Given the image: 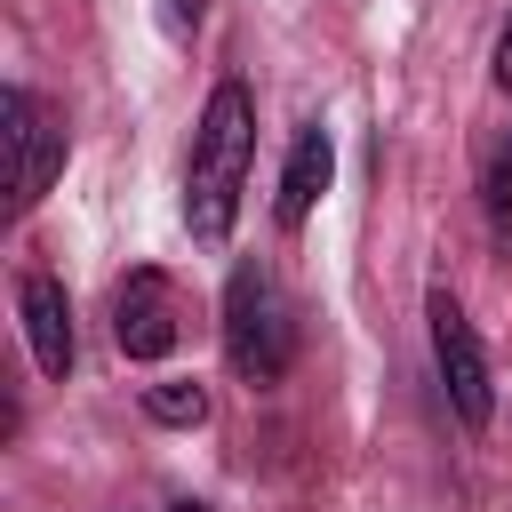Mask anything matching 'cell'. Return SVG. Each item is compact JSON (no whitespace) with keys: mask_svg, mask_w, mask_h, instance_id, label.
<instances>
[{"mask_svg":"<svg viewBox=\"0 0 512 512\" xmlns=\"http://www.w3.org/2000/svg\"><path fill=\"white\" fill-rule=\"evenodd\" d=\"M248 160H256V96L240 80H216L200 104V128H192V168H184V232L200 248H224Z\"/></svg>","mask_w":512,"mask_h":512,"instance_id":"cell-1","label":"cell"},{"mask_svg":"<svg viewBox=\"0 0 512 512\" xmlns=\"http://www.w3.org/2000/svg\"><path fill=\"white\" fill-rule=\"evenodd\" d=\"M224 352L248 384H280L288 376V352H296V328H288V304H280V280L264 264H240L224 280Z\"/></svg>","mask_w":512,"mask_h":512,"instance_id":"cell-2","label":"cell"},{"mask_svg":"<svg viewBox=\"0 0 512 512\" xmlns=\"http://www.w3.org/2000/svg\"><path fill=\"white\" fill-rule=\"evenodd\" d=\"M0 152H8V208L24 216L48 192V176L64 168V120L32 88H8L0 96Z\"/></svg>","mask_w":512,"mask_h":512,"instance_id":"cell-3","label":"cell"},{"mask_svg":"<svg viewBox=\"0 0 512 512\" xmlns=\"http://www.w3.org/2000/svg\"><path fill=\"white\" fill-rule=\"evenodd\" d=\"M424 320H432V368H440V392H448V408H456V416L480 432V424H488V408H496V384H488L480 328L464 320V304H456L448 288H432Z\"/></svg>","mask_w":512,"mask_h":512,"instance_id":"cell-4","label":"cell"},{"mask_svg":"<svg viewBox=\"0 0 512 512\" xmlns=\"http://www.w3.org/2000/svg\"><path fill=\"white\" fill-rule=\"evenodd\" d=\"M176 288L160 280V272H128L120 280V296H112V344L128 352V360H168L176 352Z\"/></svg>","mask_w":512,"mask_h":512,"instance_id":"cell-5","label":"cell"},{"mask_svg":"<svg viewBox=\"0 0 512 512\" xmlns=\"http://www.w3.org/2000/svg\"><path fill=\"white\" fill-rule=\"evenodd\" d=\"M16 312H24V344L40 360V376H72V296L56 272H24L16 280Z\"/></svg>","mask_w":512,"mask_h":512,"instance_id":"cell-6","label":"cell"},{"mask_svg":"<svg viewBox=\"0 0 512 512\" xmlns=\"http://www.w3.org/2000/svg\"><path fill=\"white\" fill-rule=\"evenodd\" d=\"M328 176H336V144H328V128L312 120V128L288 144V168H280V192H272V224H280V232H304V216L320 208Z\"/></svg>","mask_w":512,"mask_h":512,"instance_id":"cell-7","label":"cell"},{"mask_svg":"<svg viewBox=\"0 0 512 512\" xmlns=\"http://www.w3.org/2000/svg\"><path fill=\"white\" fill-rule=\"evenodd\" d=\"M144 416L168 424V432H192V424H208V384H192V376H160V384H144Z\"/></svg>","mask_w":512,"mask_h":512,"instance_id":"cell-8","label":"cell"},{"mask_svg":"<svg viewBox=\"0 0 512 512\" xmlns=\"http://www.w3.org/2000/svg\"><path fill=\"white\" fill-rule=\"evenodd\" d=\"M200 16H208V0H160V32H168V40H192Z\"/></svg>","mask_w":512,"mask_h":512,"instance_id":"cell-9","label":"cell"},{"mask_svg":"<svg viewBox=\"0 0 512 512\" xmlns=\"http://www.w3.org/2000/svg\"><path fill=\"white\" fill-rule=\"evenodd\" d=\"M488 208L496 216H512V144L496 152V168H488Z\"/></svg>","mask_w":512,"mask_h":512,"instance_id":"cell-10","label":"cell"},{"mask_svg":"<svg viewBox=\"0 0 512 512\" xmlns=\"http://www.w3.org/2000/svg\"><path fill=\"white\" fill-rule=\"evenodd\" d=\"M496 88H504V96H512V24H504V32H496Z\"/></svg>","mask_w":512,"mask_h":512,"instance_id":"cell-11","label":"cell"},{"mask_svg":"<svg viewBox=\"0 0 512 512\" xmlns=\"http://www.w3.org/2000/svg\"><path fill=\"white\" fill-rule=\"evenodd\" d=\"M168 512H216V504H200V496H176V504H168Z\"/></svg>","mask_w":512,"mask_h":512,"instance_id":"cell-12","label":"cell"}]
</instances>
